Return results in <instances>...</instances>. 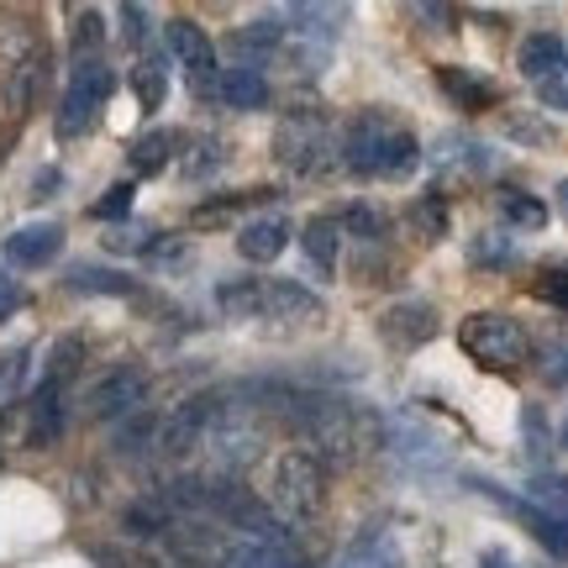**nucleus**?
Returning a JSON list of instances; mask_svg holds the SVG:
<instances>
[{"mask_svg": "<svg viewBox=\"0 0 568 568\" xmlns=\"http://www.w3.org/2000/svg\"><path fill=\"white\" fill-rule=\"evenodd\" d=\"M416 163H422V142L385 105H368L343 126V169L364 180H406Z\"/></svg>", "mask_w": 568, "mask_h": 568, "instance_id": "f257e3e1", "label": "nucleus"}, {"mask_svg": "<svg viewBox=\"0 0 568 568\" xmlns=\"http://www.w3.org/2000/svg\"><path fill=\"white\" fill-rule=\"evenodd\" d=\"M274 159L284 169H295L305 180H316V174H332L337 163H343V132L326 122V111L316 105H301V111H290L274 132Z\"/></svg>", "mask_w": 568, "mask_h": 568, "instance_id": "f03ea898", "label": "nucleus"}, {"mask_svg": "<svg viewBox=\"0 0 568 568\" xmlns=\"http://www.w3.org/2000/svg\"><path fill=\"white\" fill-rule=\"evenodd\" d=\"M458 347L479 368H495V374H510V368H521L531 358L527 326L516 322V316H506V311H474V316H464Z\"/></svg>", "mask_w": 568, "mask_h": 568, "instance_id": "7ed1b4c3", "label": "nucleus"}, {"mask_svg": "<svg viewBox=\"0 0 568 568\" xmlns=\"http://www.w3.org/2000/svg\"><path fill=\"white\" fill-rule=\"evenodd\" d=\"M268 500L280 516L290 521H316L326 506V479L322 464L311 453H280L274 458V474H268Z\"/></svg>", "mask_w": 568, "mask_h": 568, "instance_id": "20e7f679", "label": "nucleus"}, {"mask_svg": "<svg viewBox=\"0 0 568 568\" xmlns=\"http://www.w3.org/2000/svg\"><path fill=\"white\" fill-rule=\"evenodd\" d=\"M105 101H111V69L101 59H74L59 101V138H84Z\"/></svg>", "mask_w": 568, "mask_h": 568, "instance_id": "39448f33", "label": "nucleus"}, {"mask_svg": "<svg viewBox=\"0 0 568 568\" xmlns=\"http://www.w3.org/2000/svg\"><path fill=\"white\" fill-rule=\"evenodd\" d=\"M169 48H174V59H180V69L190 74V90L195 95H216V42L205 38L201 21L190 17H174L169 21Z\"/></svg>", "mask_w": 568, "mask_h": 568, "instance_id": "423d86ee", "label": "nucleus"}, {"mask_svg": "<svg viewBox=\"0 0 568 568\" xmlns=\"http://www.w3.org/2000/svg\"><path fill=\"white\" fill-rule=\"evenodd\" d=\"M142 400H148V374L142 368H111L84 395V406H90L95 422H126V416L142 410Z\"/></svg>", "mask_w": 568, "mask_h": 568, "instance_id": "0eeeda50", "label": "nucleus"}, {"mask_svg": "<svg viewBox=\"0 0 568 568\" xmlns=\"http://www.w3.org/2000/svg\"><path fill=\"white\" fill-rule=\"evenodd\" d=\"M216 568H311L290 537H237L216 548Z\"/></svg>", "mask_w": 568, "mask_h": 568, "instance_id": "6e6552de", "label": "nucleus"}, {"mask_svg": "<svg viewBox=\"0 0 568 568\" xmlns=\"http://www.w3.org/2000/svg\"><path fill=\"white\" fill-rule=\"evenodd\" d=\"M379 337H385V347H395V353H416L422 343L437 337V311L426 301H395L385 316H379Z\"/></svg>", "mask_w": 568, "mask_h": 568, "instance_id": "1a4fd4ad", "label": "nucleus"}, {"mask_svg": "<svg viewBox=\"0 0 568 568\" xmlns=\"http://www.w3.org/2000/svg\"><path fill=\"white\" fill-rule=\"evenodd\" d=\"M63 437V379L42 374V385L27 400V447H53Z\"/></svg>", "mask_w": 568, "mask_h": 568, "instance_id": "9d476101", "label": "nucleus"}, {"mask_svg": "<svg viewBox=\"0 0 568 568\" xmlns=\"http://www.w3.org/2000/svg\"><path fill=\"white\" fill-rule=\"evenodd\" d=\"M59 247H63L59 222H32V226H21V232H11L0 253H6V264H17V268H42V264H53Z\"/></svg>", "mask_w": 568, "mask_h": 568, "instance_id": "9b49d317", "label": "nucleus"}, {"mask_svg": "<svg viewBox=\"0 0 568 568\" xmlns=\"http://www.w3.org/2000/svg\"><path fill=\"white\" fill-rule=\"evenodd\" d=\"M516 69L527 74L531 84H558L568 74V42L552 38V32H531L516 53Z\"/></svg>", "mask_w": 568, "mask_h": 568, "instance_id": "f8f14e48", "label": "nucleus"}, {"mask_svg": "<svg viewBox=\"0 0 568 568\" xmlns=\"http://www.w3.org/2000/svg\"><path fill=\"white\" fill-rule=\"evenodd\" d=\"M290 222L284 216H258V222H243L237 226V253H243L247 264H274L284 247H290Z\"/></svg>", "mask_w": 568, "mask_h": 568, "instance_id": "ddd939ff", "label": "nucleus"}, {"mask_svg": "<svg viewBox=\"0 0 568 568\" xmlns=\"http://www.w3.org/2000/svg\"><path fill=\"white\" fill-rule=\"evenodd\" d=\"M322 301L301 280H264V322H311Z\"/></svg>", "mask_w": 568, "mask_h": 568, "instance_id": "4468645a", "label": "nucleus"}, {"mask_svg": "<svg viewBox=\"0 0 568 568\" xmlns=\"http://www.w3.org/2000/svg\"><path fill=\"white\" fill-rule=\"evenodd\" d=\"M268 80L258 74V69H243V63H232V69H222L216 74V101L232 105V111H264L268 105Z\"/></svg>", "mask_w": 568, "mask_h": 568, "instance_id": "2eb2a0df", "label": "nucleus"}, {"mask_svg": "<svg viewBox=\"0 0 568 568\" xmlns=\"http://www.w3.org/2000/svg\"><path fill=\"white\" fill-rule=\"evenodd\" d=\"M332 568H400V537L385 527H368L364 537H353L343 558Z\"/></svg>", "mask_w": 568, "mask_h": 568, "instance_id": "dca6fc26", "label": "nucleus"}, {"mask_svg": "<svg viewBox=\"0 0 568 568\" xmlns=\"http://www.w3.org/2000/svg\"><path fill=\"white\" fill-rule=\"evenodd\" d=\"M437 84H443V90L464 105V111H489V105H495V95H500L485 74H474V69H464V63H443V69H437Z\"/></svg>", "mask_w": 568, "mask_h": 568, "instance_id": "f3484780", "label": "nucleus"}, {"mask_svg": "<svg viewBox=\"0 0 568 568\" xmlns=\"http://www.w3.org/2000/svg\"><path fill=\"white\" fill-rule=\"evenodd\" d=\"M301 247H305V258L322 268V280H332V274H337V253H343V222H337V216L305 222Z\"/></svg>", "mask_w": 568, "mask_h": 568, "instance_id": "a211bd4d", "label": "nucleus"}, {"mask_svg": "<svg viewBox=\"0 0 568 568\" xmlns=\"http://www.w3.org/2000/svg\"><path fill=\"white\" fill-rule=\"evenodd\" d=\"M437 169L443 174H485L489 169V148L485 142H474L464 138V132H443V142H437Z\"/></svg>", "mask_w": 568, "mask_h": 568, "instance_id": "6ab92c4d", "label": "nucleus"}, {"mask_svg": "<svg viewBox=\"0 0 568 568\" xmlns=\"http://www.w3.org/2000/svg\"><path fill=\"white\" fill-rule=\"evenodd\" d=\"M216 305L222 316H237V322H264V280H222Z\"/></svg>", "mask_w": 568, "mask_h": 568, "instance_id": "aec40b11", "label": "nucleus"}, {"mask_svg": "<svg viewBox=\"0 0 568 568\" xmlns=\"http://www.w3.org/2000/svg\"><path fill=\"white\" fill-rule=\"evenodd\" d=\"M410 226H416V237H422V243H443L447 226H453V211H447L443 190H426V195H416V205H410Z\"/></svg>", "mask_w": 568, "mask_h": 568, "instance_id": "412c9836", "label": "nucleus"}, {"mask_svg": "<svg viewBox=\"0 0 568 568\" xmlns=\"http://www.w3.org/2000/svg\"><path fill=\"white\" fill-rule=\"evenodd\" d=\"M495 205H500V216H506L510 226H521V232H542V226H548V205L537 201V195H527V190H516V184H506V190L495 195Z\"/></svg>", "mask_w": 568, "mask_h": 568, "instance_id": "4be33fe9", "label": "nucleus"}, {"mask_svg": "<svg viewBox=\"0 0 568 568\" xmlns=\"http://www.w3.org/2000/svg\"><path fill=\"white\" fill-rule=\"evenodd\" d=\"M63 284H69L74 295H132V290H138L126 274H116V268H95V264H74Z\"/></svg>", "mask_w": 568, "mask_h": 568, "instance_id": "5701e85b", "label": "nucleus"}, {"mask_svg": "<svg viewBox=\"0 0 568 568\" xmlns=\"http://www.w3.org/2000/svg\"><path fill=\"white\" fill-rule=\"evenodd\" d=\"M516 516L531 527V537L552 552V558H568V521L564 516H548V510H531L527 500H516Z\"/></svg>", "mask_w": 568, "mask_h": 568, "instance_id": "b1692460", "label": "nucleus"}, {"mask_svg": "<svg viewBox=\"0 0 568 568\" xmlns=\"http://www.w3.org/2000/svg\"><path fill=\"white\" fill-rule=\"evenodd\" d=\"M174 148H180V138L159 126V132H148V138L132 142V153H126V159H132V169H138V174H159V169H169Z\"/></svg>", "mask_w": 568, "mask_h": 568, "instance_id": "393cba45", "label": "nucleus"}, {"mask_svg": "<svg viewBox=\"0 0 568 568\" xmlns=\"http://www.w3.org/2000/svg\"><path fill=\"white\" fill-rule=\"evenodd\" d=\"M122 527L132 531V537H159V531L174 527V510L163 506V495H148V500H138V506H126Z\"/></svg>", "mask_w": 568, "mask_h": 568, "instance_id": "a878e982", "label": "nucleus"}, {"mask_svg": "<svg viewBox=\"0 0 568 568\" xmlns=\"http://www.w3.org/2000/svg\"><path fill=\"white\" fill-rule=\"evenodd\" d=\"M527 506L531 510H548V516H564L568 521V474H542L527 485Z\"/></svg>", "mask_w": 568, "mask_h": 568, "instance_id": "bb28decb", "label": "nucleus"}, {"mask_svg": "<svg viewBox=\"0 0 568 568\" xmlns=\"http://www.w3.org/2000/svg\"><path fill=\"white\" fill-rule=\"evenodd\" d=\"M537 374H542L552 389L568 385V332H552L548 343L537 347Z\"/></svg>", "mask_w": 568, "mask_h": 568, "instance_id": "cd10ccee", "label": "nucleus"}, {"mask_svg": "<svg viewBox=\"0 0 568 568\" xmlns=\"http://www.w3.org/2000/svg\"><path fill=\"white\" fill-rule=\"evenodd\" d=\"M268 195H274V190H237V195H222V201H205L201 211H195V222H201V226H216V222H226V216L247 211V205L268 201Z\"/></svg>", "mask_w": 568, "mask_h": 568, "instance_id": "c85d7f7f", "label": "nucleus"}, {"mask_svg": "<svg viewBox=\"0 0 568 568\" xmlns=\"http://www.w3.org/2000/svg\"><path fill=\"white\" fill-rule=\"evenodd\" d=\"M132 90H138L142 111H159V105H163V95H169V80H163L159 59H142L138 69H132Z\"/></svg>", "mask_w": 568, "mask_h": 568, "instance_id": "c756f323", "label": "nucleus"}, {"mask_svg": "<svg viewBox=\"0 0 568 568\" xmlns=\"http://www.w3.org/2000/svg\"><path fill=\"white\" fill-rule=\"evenodd\" d=\"M159 432H163L159 416L138 410V416H126V422L116 426V447H122V453H142L148 443H159Z\"/></svg>", "mask_w": 568, "mask_h": 568, "instance_id": "7c9ffc66", "label": "nucleus"}, {"mask_svg": "<svg viewBox=\"0 0 568 568\" xmlns=\"http://www.w3.org/2000/svg\"><path fill=\"white\" fill-rule=\"evenodd\" d=\"M222 163H226L222 142H216V138H201L195 148H190V159H184V174H190V180H205V174H216Z\"/></svg>", "mask_w": 568, "mask_h": 568, "instance_id": "2f4dec72", "label": "nucleus"}, {"mask_svg": "<svg viewBox=\"0 0 568 568\" xmlns=\"http://www.w3.org/2000/svg\"><path fill=\"white\" fill-rule=\"evenodd\" d=\"M468 258H474L479 268H485V264L489 268H506L516 253H510V243L500 237V232H479V237H474V247H468Z\"/></svg>", "mask_w": 568, "mask_h": 568, "instance_id": "473e14b6", "label": "nucleus"}, {"mask_svg": "<svg viewBox=\"0 0 568 568\" xmlns=\"http://www.w3.org/2000/svg\"><path fill=\"white\" fill-rule=\"evenodd\" d=\"M343 232H358V243H385V216L374 205H353L343 216Z\"/></svg>", "mask_w": 568, "mask_h": 568, "instance_id": "72a5a7b5", "label": "nucleus"}, {"mask_svg": "<svg viewBox=\"0 0 568 568\" xmlns=\"http://www.w3.org/2000/svg\"><path fill=\"white\" fill-rule=\"evenodd\" d=\"M506 138H516V142H537V148H548L558 132H552L542 116H521V111H510L506 116Z\"/></svg>", "mask_w": 568, "mask_h": 568, "instance_id": "f704fd0d", "label": "nucleus"}, {"mask_svg": "<svg viewBox=\"0 0 568 568\" xmlns=\"http://www.w3.org/2000/svg\"><path fill=\"white\" fill-rule=\"evenodd\" d=\"M126 211H132V184H111L101 201L90 205V216H95V222H122Z\"/></svg>", "mask_w": 568, "mask_h": 568, "instance_id": "c9c22d12", "label": "nucleus"}, {"mask_svg": "<svg viewBox=\"0 0 568 568\" xmlns=\"http://www.w3.org/2000/svg\"><path fill=\"white\" fill-rule=\"evenodd\" d=\"M537 301L568 311V268H542V274H537Z\"/></svg>", "mask_w": 568, "mask_h": 568, "instance_id": "e433bc0d", "label": "nucleus"}, {"mask_svg": "<svg viewBox=\"0 0 568 568\" xmlns=\"http://www.w3.org/2000/svg\"><path fill=\"white\" fill-rule=\"evenodd\" d=\"M153 243H159V232H148V226H122L105 237V247H116V253H148Z\"/></svg>", "mask_w": 568, "mask_h": 568, "instance_id": "4c0bfd02", "label": "nucleus"}, {"mask_svg": "<svg viewBox=\"0 0 568 568\" xmlns=\"http://www.w3.org/2000/svg\"><path fill=\"white\" fill-rule=\"evenodd\" d=\"M90 48H101V11H80V27H74V53L95 59Z\"/></svg>", "mask_w": 568, "mask_h": 568, "instance_id": "58836bf2", "label": "nucleus"}, {"mask_svg": "<svg viewBox=\"0 0 568 568\" xmlns=\"http://www.w3.org/2000/svg\"><path fill=\"white\" fill-rule=\"evenodd\" d=\"M21 305H27V290H21L11 274H0V322H11Z\"/></svg>", "mask_w": 568, "mask_h": 568, "instance_id": "ea45409f", "label": "nucleus"}, {"mask_svg": "<svg viewBox=\"0 0 568 568\" xmlns=\"http://www.w3.org/2000/svg\"><path fill=\"white\" fill-rule=\"evenodd\" d=\"M521 432H527L531 453H548V426H542V410L527 406V416H521Z\"/></svg>", "mask_w": 568, "mask_h": 568, "instance_id": "a19ab883", "label": "nucleus"}, {"mask_svg": "<svg viewBox=\"0 0 568 568\" xmlns=\"http://www.w3.org/2000/svg\"><path fill=\"white\" fill-rule=\"evenodd\" d=\"M122 21H126V42L138 48L148 38V6H122Z\"/></svg>", "mask_w": 568, "mask_h": 568, "instance_id": "79ce46f5", "label": "nucleus"}, {"mask_svg": "<svg viewBox=\"0 0 568 568\" xmlns=\"http://www.w3.org/2000/svg\"><path fill=\"white\" fill-rule=\"evenodd\" d=\"M53 190H59V169H42L38 184H32V201H48Z\"/></svg>", "mask_w": 568, "mask_h": 568, "instance_id": "37998d69", "label": "nucleus"}, {"mask_svg": "<svg viewBox=\"0 0 568 568\" xmlns=\"http://www.w3.org/2000/svg\"><path fill=\"white\" fill-rule=\"evenodd\" d=\"M479 568H516V558L506 548H485L479 552Z\"/></svg>", "mask_w": 568, "mask_h": 568, "instance_id": "c03bdc74", "label": "nucleus"}, {"mask_svg": "<svg viewBox=\"0 0 568 568\" xmlns=\"http://www.w3.org/2000/svg\"><path fill=\"white\" fill-rule=\"evenodd\" d=\"M558 201H564V211H568V180H564V184H558Z\"/></svg>", "mask_w": 568, "mask_h": 568, "instance_id": "a18cd8bd", "label": "nucleus"}, {"mask_svg": "<svg viewBox=\"0 0 568 568\" xmlns=\"http://www.w3.org/2000/svg\"><path fill=\"white\" fill-rule=\"evenodd\" d=\"M564 447H568V426H564Z\"/></svg>", "mask_w": 568, "mask_h": 568, "instance_id": "49530a36", "label": "nucleus"}]
</instances>
